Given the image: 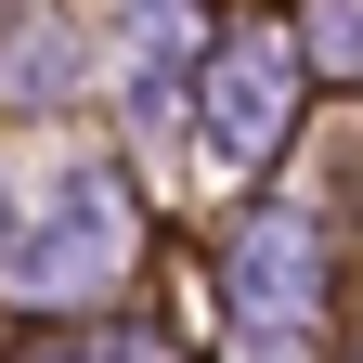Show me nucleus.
<instances>
[{
  "label": "nucleus",
  "instance_id": "nucleus-3",
  "mask_svg": "<svg viewBox=\"0 0 363 363\" xmlns=\"http://www.w3.org/2000/svg\"><path fill=\"white\" fill-rule=\"evenodd\" d=\"M234 298L259 311V325H298L311 311V234L298 220H259V234L234 247Z\"/></svg>",
  "mask_w": 363,
  "mask_h": 363
},
{
  "label": "nucleus",
  "instance_id": "nucleus-5",
  "mask_svg": "<svg viewBox=\"0 0 363 363\" xmlns=\"http://www.w3.org/2000/svg\"><path fill=\"white\" fill-rule=\"evenodd\" d=\"M130 39H195V0H130Z\"/></svg>",
  "mask_w": 363,
  "mask_h": 363
},
{
  "label": "nucleus",
  "instance_id": "nucleus-6",
  "mask_svg": "<svg viewBox=\"0 0 363 363\" xmlns=\"http://www.w3.org/2000/svg\"><path fill=\"white\" fill-rule=\"evenodd\" d=\"M39 363H91V350H39Z\"/></svg>",
  "mask_w": 363,
  "mask_h": 363
},
{
  "label": "nucleus",
  "instance_id": "nucleus-1",
  "mask_svg": "<svg viewBox=\"0 0 363 363\" xmlns=\"http://www.w3.org/2000/svg\"><path fill=\"white\" fill-rule=\"evenodd\" d=\"M117 259H130V208H117L104 169H65L52 208H39V234L0 247V272H13V286H39V298H91V286H117Z\"/></svg>",
  "mask_w": 363,
  "mask_h": 363
},
{
  "label": "nucleus",
  "instance_id": "nucleus-4",
  "mask_svg": "<svg viewBox=\"0 0 363 363\" xmlns=\"http://www.w3.org/2000/svg\"><path fill=\"white\" fill-rule=\"evenodd\" d=\"M311 65H363V0H311Z\"/></svg>",
  "mask_w": 363,
  "mask_h": 363
},
{
  "label": "nucleus",
  "instance_id": "nucleus-2",
  "mask_svg": "<svg viewBox=\"0 0 363 363\" xmlns=\"http://www.w3.org/2000/svg\"><path fill=\"white\" fill-rule=\"evenodd\" d=\"M298 78H311L298 39H272V26L220 39V52H208V143L234 156V169L272 156V143H286V117H298Z\"/></svg>",
  "mask_w": 363,
  "mask_h": 363
}]
</instances>
